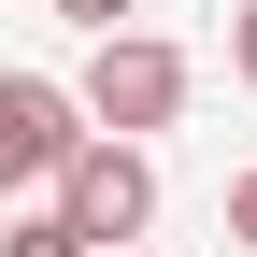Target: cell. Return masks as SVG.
Segmentation results:
<instances>
[{
  "label": "cell",
  "instance_id": "5b68a950",
  "mask_svg": "<svg viewBox=\"0 0 257 257\" xmlns=\"http://www.w3.org/2000/svg\"><path fill=\"white\" fill-rule=\"evenodd\" d=\"M57 15H72V29H128L143 0H57Z\"/></svg>",
  "mask_w": 257,
  "mask_h": 257
},
{
  "label": "cell",
  "instance_id": "6da1fadb",
  "mask_svg": "<svg viewBox=\"0 0 257 257\" xmlns=\"http://www.w3.org/2000/svg\"><path fill=\"white\" fill-rule=\"evenodd\" d=\"M57 214H72L86 243H143L157 229V157L128 143V128H86V143L57 157Z\"/></svg>",
  "mask_w": 257,
  "mask_h": 257
},
{
  "label": "cell",
  "instance_id": "277c9868",
  "mask_svg": "<svg viewBox=\"0 0 257 257\" xmlns=\"http://www.w3.org/2000/svg\"><path fill=\"white\" fill-rule=\"evenodd\" d=\"M0 257H100V243H86V229H72V214H57V200H43V214H15V229H0Z\"/></svg>",
  "mask_w": 257,
  "mask_h": 257
},
{
  "label": "cell",
  "instance_id": "7a4b0ae2",
  "mask_svg": "<svg viewBox=\"0 0 257 257\" xmlns=\"http://www.w3.org/2000/svg\"><path fill=\"white\" fill-rule=\"evenodd\" d=\"M86 128H128V143H143V128H172L186 114V57L157 43V29H100V57H86Z\"/></svg>",
  "mask_w": 257,
  "mask_h": 257
},
{
  "label": "cell",
  "instance_id": "8992f818",
  "mask_svg": "<svg viewBox=\"0 0 257 257\" xmlns=\"http://www.w3.org/2000/svg\"><path fill=\"white\" fill-rule=\"evenodd\" d=\"M229 72L257 86V0H243V15H229Z\"/></svg>",
  "mask_w": 257,
  "mask_h": 257
},
{
  "label": "cell",
  "instance_id": "52a82bcc",
  "mask_svg": "<svg viewBox=\"0 0 257 257\" xmlns=\"http://www.w3.org/2000/svg\"><path fill=\"white\" fill-rule=\"evenodd\" d=\"M229 243H243V257H257V172H243V186H229Z\"/></svg>",
  "mask_w": 257,
  "mask_h": 257
},
{
  "label": "cell",
  "instance_id": "3957f363",
  "mask_svg": "<svg viewBox=\"0 0 257 257\" xmlns=\"http://www.w3.org/2000/svg\"><path fill=\"white\" fill-rule=\"evenodd\" d=\"M86 143V100L57 72H0V186H57V157Z\"/></svg>",
  "mask_w": 257,
  "mask_h": 257
}]
</instances>
